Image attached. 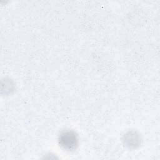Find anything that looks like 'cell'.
<instances>
[{
    "mask_svg": "<svg viewBox=\"0 0 160 160\" xmlns=\"http://www.w3.org/2000/svg\"><path fill=\"white\" fill-rule=\"evenodd\" d=\"M58 141L59 145L64 149L72 151L76 149L78 145V135L72 130H66L59 134Z\"/></svg>",
    "mask_w": 160,
    "mask_h": 160,
    "instance_id": "obj_1",
    "label": "cell"
}]
</instances>
